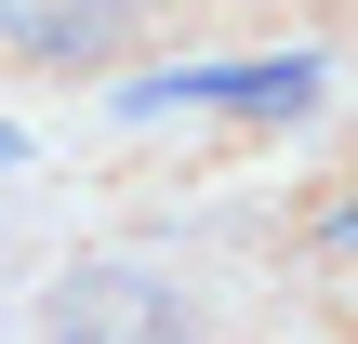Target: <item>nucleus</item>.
<instances>
[{
    "instance_id": "f257e3e1",
    "label": "nucleus",
    "mask_w": 358,
    "mask_h": 344,
    "mask_svg": "<svg viewBox=\"0 0 358 344\" xmlns=\"http://www.w3.org/2000/svg\"><path fill=\"white\" fill-rule=\"evenodd\" d=\"M40 344H213V318L159 265H80V278H53Z\"/></svg>"
},
{
    "instance_id": "f03ea898",
    "label": "nucleus",
    "mask_w": 358,
    "mask_h": 344,
    "mask_svg": "<svg viewBox=\"0 0 358 344\" xmlns=\"http://www.w3.org/2000/svg\"><path fill=\"white\" fill-rule=\"evenodd\" d=\"M173 106L292 119V106H319V53H226V66H146V80H120V119H173Z\"/></svg>"
},
{
    "instance_id": "7ed1b4c3",
    "label": "nucleus",
    "mask_w": 358,
    "mask_h": 344,
    "mask_svg": "<svg viewBox=\"0 0 358 344\" xmlns=\"http://www.w3.org/2000/svg\"><path fill=\"white\" fill-rule=\"evenodd\" d=\"M173 0H0V66H120Z\"/></svg>"
},
{
    "instance_id": "20e7f679",
    "label": "nucleus",
    "mask_w": 358,
    "mask_h": 344,
    "mask_svg": "<svg viewBox=\"0 0 358 344\" xmlns=\"http://www.w3.org/2000/svg\"><path fill=\"white\" fill-rule=\"evenodd\" d=\"M13 159H27V133H13V119H0V172H13Z\"/></svg>"
},
{
    "instance_id": "39448f33",
    "label": "nucleus",
    "mask_w": 358,
    "mask_h": 344,
    "mask_svg": "<svg viewBox=\"0 0 358 344\" xmlns=\"http://www.w3.org/2000/svg\"><path fill=\"white\" fill-rule=\"evenodd\" d=\"M332 252H358V212H332Z\"/></svg>"
}]
</instances>
